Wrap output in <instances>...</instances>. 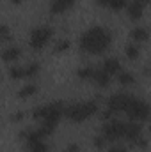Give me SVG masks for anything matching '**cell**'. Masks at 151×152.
<instances>
[{
    "label": "cell",
    "instance_id": "cell-1",
    "mask_svg": "<svg viewBox=\"0 0 151 152\" xmlns=\"http://www.w3.org/2000/svg\"><path fill=\"white\" fill-rule=\"evenodd\" d=\"M112 32L105 25H93L85 28L78 37L80 51L87 55H103L112 46Z\"/></svg>",
    "mask_w": 151,
    "mask_h": 152
},
{
    "label": "cell",
    "instance_id": "cell-2",
    "mask_svg": "<svg viewBox=\"0 0 151 152\" xmlns=\"http://www.w3.org/2000/svg\"><path fill=\"white\" fill-rule=\"evenodd\" d=\"M64 108L66 104L62 101H52V103H44L39 104L38 108H34L32 118L38 122L44 131H48L50 134L55 131V127L61 124V120L64 118Z\"/></svg>",
    "mask_w": 151,
    "mask_h": 152
},
{
    "label": "cell",
    "instance_id": "cell-3",
    "mask_svg": "<svg viewBox=\"0 0 151 152\" xmlns=\"http://www.w3.org/2000/svg\"><path fill=\"white\" fill-rule=\"evenodd\" d=\"M96 113H100V103L94 101V99L76 101V103H71V104H66V108H64V118H68L73 124L87 122Z\"/></svg>",
    "mask_w": 151,
    "mask_h": 152
},
{
    "label": "cell",
    "instance_id": "cell-4",
    "mask_svg": "<svg viewBox=\"0 0 151 152\" xmlns=\"http://www.w3.org/2000/svg\"><path fill=\"white\" fill-rule=\"evenodd\" d=\"M130 99H132V94H130V92H126V90H121V92L112 94V96L105 101V112L101 113L103 120L124 113V110H126V106H128Z\"/></svg>",
    "mask_w": 151,
    "mask_h": 152
},
{
    "label": "cell",
    "instance_id": "cell-5",
    "mask_svg": "<svg viewBox=\"0 0 151 152\" xmlns=\"http://www.w3.org/2000/svg\"><path fill=\"white\" fill-rule=\"evenodd\" d=\"M124 115H126V120H130V122L146 124L150 118V103L142 97L132 96V99L124 110Z\"/></svg>",
    "mask_w": 151,
    "mask_h": 152
},
{
    "label": "cell",
    "instance_id": "cell-6",
    "mask_svg": "<svg viewBox=\"0 0 151 152\" xmlns=\"http://www.w3.org/2000/svg\"><path fill=\"white\" fill-rule=\"evenodd\" d=\"M124 131H126V120L112 117V118L103 120L100 134L107 140V143H115L119 140H124Z\"/></svg>",
    "mask_w": 151,
    "mask_h": 152
},
{
    "label": "cell",
    "instance_id": "cell-7",
    "mask_svg": "<svg viewBox=\"0 0 151 152\" xmlns=\"http://www.w3.org/2000/svg\"><path fill=\"white\" fill-rule=\"evenodd\" d=\"M53 28L50 27V25H38V27H34L32 30H30V34H29V46L34 50V51H41V50H44L50 42H52V39H53Z\"/></svg>",
    "mask_w": 151,
    "mask_h": 152
},
{
    "label": "cell",
    "instance_id": "cell-8",
    "mask_svg": "<svg viewBox=\"0 0 151 152\" xmlns=\"http://www.w3.org/2000/svg\"><path fill=\"white\" fill-rule=\"evenodd\" d=\"M146 7H148V4H142V2H137V0H128V4L124 7V12L132 21L139 23L146 14Z\"/></svg>",
    "mask_w": 151,
    "mask_h": 152
},
{
    "label": "cell",
    "instance_id": "cell-9",
    "mask_svg": "<svg viewBox=\"0 0 151 152\" xmlns=\"http://www.w3.org/2000/svg\"><path fill=\"white\" fill-rule=\"evenodd\" d=\"M0 58H2V62H5V64H9V66L18 64V60L21 58V48L16 46V44H7L5 48H2Z\"/></svg>",
    "mask_w": 151,
    "mask_h": 152
},
{
    "label": "cell",
    "instance_id": "cell-10",
    "mask_svg": "<svg viewBox=\"0 0 151 152\" xmlns=\"http://www.w3.org/2000/svg\"><path fill=\"white\" fill-rule=\"evenodd\" d=\"M75 5H76V0H50L48 11L53 16H61V14H66L68 11H71Z\"/></svg>",
    "mask_w": 151,
    "mask_h": 152
},
{
    "label": "cell",
    "instance_id": "cell-11",
    "mask_svg": "<svg viewBox=\"0 0 151 152\" xmlns=\"http://www.w3.org/2000/svg\"><path fill=\"white\" fill-rule=\"evenodd\" d=\"M101 69H103L105 73H109L112 78H115V76L119 75V71L123 69V62H121L117 57H107V58L101 62Z\"/></svg>",
    "mask_w": 151,
    "mask_h": 152
},
{
    "label": "cell",
    "instance_id": "cell-12",
    "mask_svg": "<svg viewBox=\"0 0 151 152\" xmlns=\"http://www.w3.org/2000/svg\"><path fill=\"white\" fill-rule=\"evenodd\" d=\"M130 37H132V42H137V44H144L150 41V30L148 27L144 25H135L132 30H130Z\"/></svg>",
    "mask_w": 151,
    "mask_h": 152
},
{
    "label": "cell",
    "instance_id": "cell-13",
    "mask_svg": "<svg viewBox=\"0 0 151 152\" xmlns=\"http://www.w3.org/2000/svg\"><path fill=\"white\" fill-rule=\"evenodd\" d=\"M112 76L109 75V73H105L101 67H98V69H94V76H93V83L98 87V88H109V85L112 83Z\"/></svg>",
    "mask_w": 151,
    "mask_h": 152
},
{
    "label": "cell",
    "instance_id": "cell-14",
    "mask_svg": "<svg viewBox=\"0 0 151 152\" xmlns=\"http://www.w3.org/2000/svg\"><path fill=\"white\" fill-rule=\"evenodd\" d=\"M96 4L103 9L112 11V12H121V11H124L128 0H96Z\"/></svg>",
    "mask_w": 151,
    "mask_h": 152
},
{
    "label": "cell",
    "instance_id": "cell-15",
    "mask_svg": "<svg viewBox=\"0 0 151 152\" xmlns=\"http://www.w3.org/2000/svg\"><path fill=\"white\" fill-rule=\"evenodd\" d=\"M141 53H142V48H141V44H137V42H128L126 46H124V57L128 58V60H139L141 58Z\"/></svg>",
    "mask_w": 151,
    "mask_h": 152
},
{
    "label": "cell",
    "instance_id": "cell-16",
    "mask_svg": "<svg viewBox=\"0 0 151 152\" xmlns=\"http://www.w3.org/2000/svg\"><path fill=\"white\" fill-rule=\"evenodd\" d=\"M115 80H117V83L119 85H123V88H126V87H132L133 83H135V75L132 73V71H126L124 67L119 71V75L115 76Z\"/></svg>",
    "mask_w": 151,
    "mask_h": 152
},
{
    "label": "cell",
    "instance_id": "cell-17",
    "mask_svg": "<svg viewBox=\"0 0 151 152\" xmlns=\"http://www.w3.org/2000/svg\"><path fill=\"white\" fill-rule=\"evenodd\" d=\"M25 151L27 152H48V142L46 140H36V142H29L25 143Z\"/></svg>",
    "mask_w": 151,
    "mask_h": 152
},
{
    "label": "cell",
    "instance_id": "cell-18",
    "mask_svg": "<svg viewBox=\"0 0 151 152\" xmlns=\"http://www.w3.org/2000/svg\"><path fill=\"white\" fill-rule=\"evenodd\" d=\"M94 69H96V67L91 66V64L78 67V69H76V76H78V80H82V81H91L93 76H94Z\"/></svg>",
    "mask_w": 151,
    "mask_h": 152
},
{
    "label": "cell",
    "instance_id": "cell-19",
    "mask_svg": "<svg viewBox=\"0 0 151 152\" xmlns=\"http://www.w3.org/2000/svg\"><path fill=\"white\" fill-rule=\"evenodd\" d=\"M23 71H25V80L36 78L41 73V64L39 62H29V64L23 66Z\"/></svg>",
    "mask_w": 151,
    "mask_h": 152
},
{
    "label": "cell",
    "instance_id": "cell-20",
    "mask_svg": "<svg viewBox=\"0 0 151 152\" xmlns=\"http://www.w3.org/2000/svg\"><path fill=\"white\" fill-rule=\"evenodd\" d=\"M36 92H38V85H36V83H27V85H23V87L18 90V97L29 99V97H32Z\"/></svg>",
    "mask_w": 151,
    "mask_h": 152
},
{
    "label": "cell",
    "instance_id": "cell-21",
    "mask_svg": "<svg viewBox=\"0 0 151 152\" xmlns=\"http://www.w3.org/2000/svg\"><path fill=\"white\" fill-rule=\"evenodd\" d=\"M9 76H11V80H25L23 64H13V66H9Z\"/></svg>",
    "mask_w": 151,
    "mask_h": 152
},
{
    "label": "cell",
    "instance_id": "cell-22",
    "mask_svg": "<svg viewBox=\"0 0 151 152\" xmlns=\"http://www.w3.org/2000/svg\"><path fill=\"white\" fill-rule=\"evenodd\" d=\"M13 39V32H11V28L7 27V25H2L0 23V41H11Z\"/></svg>",
    "mask_w": 151,
    "mask_h": 152
},
{
    "label": "cell",
    "instance_id": "cell-23",
    "mask_svg": "<svg viewBox=\"0 0 151 152\" xmlns=\"http://www.w3.org/2000/svg\"><path fill=\"white\" fill-rule=\"evenodd\" d=\"M70 46H71V42H70L68 39H62V41H59V42H55V51H57V53H62V51H68V50H70Z\"/></svg>",
    "mask_w": 151,
    "mask_h": 152
},
{
    "label": "cell",
    "instance_id": "cell-24",
    "mask_svg": "<svg viewBox=\"0 0 151 152\" xmlns=\"http://www.w3.org/2000/svg\"><path fill=\"white\" fill-rule=\"evenodd\" d=\"M105 152H128V147H124L121 143H114V145H107Z\"/></svg>",
    "mask_w": 151,
    "mask_h": 152
},
{
    "label": "cell",
    "instance_id": "cell-25",
    "mask_svg": "<svg viewBox=\"0 0 151 152\" xmlns=\"http://www.w3.org/2000/svg\"><path fill=\"white\" fill-rule=\"evenodd\" d=\"M66 152H80V147H78L76 143H70V145L66 147Z\"/></svg>",
    "mask_w": 151,
    "mask_h": 152
},
{
    "label": "cell",
    "instance_id": "cell-26",
    "mask_svg": "<svg viewBox=\"0 0 151 152\" xmlns=\"http://www.w3.org/2000/svg\"><path fill=\"white\" fill-rule=\"evenodd\" d=\"M9 2H11L13 5H20V4H23L25 0H9Z\"/></svg>",
    "mask_w": 151,
    "mask_h": 152
},
{
    "label": "cell",
    "instance_id": "cell-27",
    "mask_svg": "<svg viewBox=\"0 0 151 152\" xmlns=\"http://www.w3.org/2000/svg\"><path fill=\"white\" fill-rule=\"evenodd\" d=\"M137 2H142V4H148L150 0H137Z\"/></svg>",
    "mask_w": 151,
    "mask_h": 152
}]
</instances>
